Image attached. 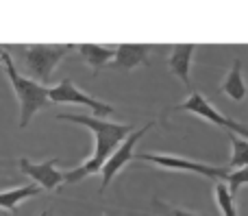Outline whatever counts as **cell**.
Masks as SVG:
<instances>
[{
    "label": "cell",
    "instance_id": "ba28073f",
    "mask_svg": "<svg viewBox=\"0 0 248 216\" xmlns=\"http://www.w3.org/2000/svg\"><path fill=\"white\" fill-rule=\"evenodd\" d=\"M57 164H59L57 157L39 162V164L37 162H31L29 157H20V162H17L22 173L33 179L42 190H59L61 188V183H63V173L57 168Z\"/></svg>",
    "mask_w": 248,
    "mask_h": 216
},
{
    "label": "cell",
    "instance_id": "277c9868",
    "mask_svg": "<svg viewBox=\"0 0 248 216\" xmlns=\"http://www.w3.org/2000/svg\"><path fill=\"white\" fill-rule=\"evenodd\" d=\"M135 160L140 162H148V164H155L163 170H176V173H194L201 175V177L214 179L218 182H227L229 170L222 168V166H211V164H202V162H194L187 160V157L181 155H166V153H135Z\"/></svg>",
    "mask_w": 248,
    "mask_h": 216
},
{
    "label": "cell",
    "instance_id": "52a82bcc",
    "mask_svg": "<svg viewBox=\"0 0 248 216\" xmlns=\"http://www.w3.org/2000/svg\"><path fill=\"white\" fill-rule=\"evenodd\" d=\"M155 127V122H146L144 127H140L137 131H133L131 135H128L126 140L120 144V147L116 149V151L111 153V157H109L107 162H105L103 170H100V179H103V186H100V192H105L109 186H111V182L118 177V173L124 168V166L128 164L131 160H135V149H137V142H140L141 138H144L146 133H148L150 129Z\"/></svg>",
    "mask_w": 248,
    "mask_h": 216
},
{
    "label": "cell",
    "instance_id": "2e32d148",
    "mask_svg": "<svg viewBox=\"0 0 248 216\" xmlns=\"http://www.w3.org/2000/svg\"><path fill=\"white\" fill-rule=\"evenodd\" d=\"M224 183H227L229 192H231L233 197H237V192H240L244 186H248V166H244V168H235L233 173H229Z\"/></svg>",
    "mask_w": 248,
    "mask_h": 216
},
{
    "label": "cell",
    "instance_id": "5bb4252c",
    "mask_svg": "<svg viewBox=\"0 0 248 216\" xmlns=\"http://www.w3.org/2000/svg\"><path fill=\"white\" fill-rule=\"evenodd\" d=\"M214 197H216V203L220 208V214L222 216H237V208H235V197L229 192L227 183L218 182L214 183Z\"/></svg>",
    "mask_w": 248,
    "mask_h": 216
},
{
    "label": "cell",
    "instance_id": "3957f363",
    "mask_svg": "<svg viewBox=\"0 0 248 216\" xmlns=\"http://www.w3.org/2000/svg\"><path fill=\"white\" fill-rule=\"evenodd\" d=\"M72 50H77V46L72 44H57V46H46V44H37V46H24L20 48L22 61L29 74H33V79H37L42 85H46L50 81L55 68L70 55Z\"/></svg>",
    "mask_w": 248,
    "mask_h": 216
},
{
    "label": "cell",
    "instance_id": "ac0fdd59",
    "mask_svg": "<svg viewBox=\"0 0 248 216\" xmlns=\"http://www.w3.org/2000/svg\"><path fill=\"white\" fill-rule=\"evenodd\" d=\"M39 216H50V212H42V214H39Z\"/></svg>",
    "mask_w": 248,
    "mask_h": 216
},
{
    "label": "cell",
    "instance_id": "30bf717a",
    "mask_svg": "<svg viewBox=\"0 0 248 216\" xmlns=\"http://www.w3.org/2000/svg\"><path fill=\"white\" fill-rule=\"evenodd\" d=\"M194 52H196L194 44H179V46H174L170 50V55H168V68H170V72L174 74V77H179L181 83H183L187 90H189V85H192V81H189V70H192Z\"/></svg>",
    "mask_w": 248,
    "mask_h": 216
},
{
    "label": "cell",
    "instance_id": "9a60e30c",
    "mask_svg": "<svg viewBox=\"0 0 248 216\" xmlns=\"http://www.w3.org/2000/svg\"><path fill=\"white\" fill-rule=\"evenodd\" d=\"M231 149L233 155L231 162H229V168H244V166H248V140L231 133Z\"/></svg>",
    "mask_w": 248,
    "mask_h": 216
},
{
    "label": "cell",
    "instance_id": "4fadbf2b",
    "mask_svg": "<svg viewBox=\"0 0 248 216\" xmlns=\"http://www.w3.org/2000/svg\"><path fill=\"white\" fill-rule=\"evenodd\" d=\"M220 90L231 100H235V103H242V100L246 99V83H244V77H242V61L240 59L233 61L231 70L227 72Z\"/></svg>",
    "mask_w": 248,
    "mask_h": 216
},
{
    "label": "cell",
    "instance_id": "9c48e42d",
    "mask_svg": "<svg viewBox=\"0 0 248 216\" xmlns=\"http://www.w3.org/2000/svg\"><path fill=\"white\" fill-rule=\"evenodd\" d=\"M150 46L148 44H122L116 48V57L111 68L116 70H133L137 66H148Z\"/></svg>",
    "mask_w": 248,
    "mask_h": 216
},
{
    "label": "cell",
    "instance_id": "7c38bea8",
    "mask_svg": "<svg viewBox=\"0 0 248 216\" xmlns=\"http://www.w3.org/2000/svg\"><path fill=\"white\" fill-rule=\"evenodd\" d=\"M39 192H42L39 186H17V188H11V190H4L0 192V210H4L9 214H16L20 203L37 197Z\"/></svg>",
    "mask_w": 248,
    "mask_h": 216
},
{
    "label": "cell",
    "instance_id": "8992f818",
    "mask_svg": "<svg viewBox=\"0 0 248 216\" xmlns=\"http://www.w3.org/2000/svg\"><path fill=\"white\" fill-rule=\"evenodd\" d=\"M48 96H50V103H68V105H81V107H87L94 116H111V114L116 112L109 103H105V100L96 99V96L83 92L81 87H77L72 79H63V81H59L55 87H50Z\"/></svg>",
    "mask_w": 248,
    "mask_h": 216
},
{
    "label": "cell",
    "instance_id": "5b68a950",
    "mask_svg": "<svg viewBox=\"0 0 248 216\" xmlns=\"http://www.w3.org/2000/svg\"><path fill=\"white\" fill-rule=\"evenodd\" d=\"M172 109H174V112H189V114H194V116L202 118V120L211 122V125L220 127V129L229 131V133L240 135V138L248 140V127L240 125V122H235V120H231L229 116H222V114H220L218 109H216L214 105H211L209 100L201 94V92H189L187 99H185L183 103L174 105Z\"/></svg>",
    "mask_w": 248,
    "mask_h": 216
},
{
    "label": "cell",
    "instance_id": "7a4b0ae2",
    "mask_svg": "<svg viewBox=\"0 0 248 216\" xmlns=\"http://www.w3.org/2000/svg\"><path fill=\"white\" fill-rule=\"evenodd\" d=\"M0 61H2V66H4V72H7V79H9V83H11L13 92H16L17 103H20V127L26 129L35 114L50 103V96H48L50 87L24 77V74L16 68V64H13V57H11V52H9V48H4V46H0Z\"/></svg>",
    "mask_w": 248,
    "mask_h": 216
},
{
    "label": "cell",
    "instance_id": "8fae6325",
    "mask_svg": "<svg viewBox=\"0 0 248 216\" xmlns=\"http://www.w3.org/2000/svg\"><path fill=\"white\" fill-rule=\"evenodd\" d=\"M78 55L83 57L87 66L92 68V72H98L105 66H111L113 57H116V46H96V44H81L77 46Z\"/></svg>",
    "mask_w": 248,
    "mask_h": 216
},
{
    "label": "cell",
    "instance_id": "e0dca14e",
    "mask_svg": "<svg viewBox=\"0 0 248 216\" xmlns=\"http://www.w3.org/2000/svg\"><path fill=\"white\" fill-rule=\"evenodd\" d=\"M153 212L155 216H205V214L187 212V210H181V208H172V205L163 203L159 199H153Z\"/></svg>",
    "mask_w": 248,
    "mask_h": 216
},
{
    "label": "cell",
    "instance_id": "6da1fadb",
    "mask_svg": "<svg viewBox=\"0 0 248 216\" xmlns=\"http://www.w3.org/2000/svg\"><path fill=\"white\" fill-rule=\"evenodd\" d=\"M57 118L85 127L94 135V153L83 164H78L77 168H70L68 173H63V183H68V186H77L85 177L100 175L105 162L111 157V153L133 133L131 125H120V122H111L96 116H85V114H57Z\"/></svg>",
    "mask_w": 248,
    "mask_h": 216
}]
</instances>
